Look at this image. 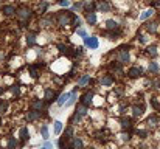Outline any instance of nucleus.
<instances>
[{
    "instance_id": "f257e3e1",
    "label": "nucleus",
    "mask_w": 160,
    "mask_h": 149,
    "mask_svg": "<svg viewBox=\"0 0 160 149\" xmlns=\"http://www.w3.org/2000/svg\"><path fill=\"white\" fill-rule=\"evenodd\" d=\"M73 16L75 14L70 13V11H59L56 14V22H58L59 27H69V25H72Z\"/></svg>"
},
{
    "instance_id": "f03ea898",
    "label": "nucleus",
    "mask_w": 160,
    "mask_h": 149,
    "mask_svg": "<svg viewBox=\"0 0 160 149\" xmlns=\"http://www.w3.org/2000/svg\"><path fill=\"white\" fill-rule=\"evenodd\" d=\"M16 16H17V19H19L22 24H25V22H28V20L31 19L33 11H31L28 7H19L17 11H16Z\"/></svg>"
},
{
    "instance_id": "7ed1b4c3",
    "label": "nucleus",
    "mask_w": 160,
    "mask_h": 149,
    "mask_svg": "<svg viewBox=\"0 0 160 149\" xmlns=\"http://www.w3.org/2000/svg\"><path fill=\"white\" fill-rule=\"evenodd\" d=\"M129 61H131L129 51L124 50V47H121V48L118 50V53H117V62H120V64H127Z\"/></svg>"
},
{
    "instance_id": "20e7f679",
    "label": "nucleus",
    "mask_w": 160,
    "mask_h": 149,
    "mask_svg": "<svg viewBox=\"0 0 160 149\" xmlns=\"http://www.w3.org/2000/svg\"><path fill=\"white\" fill-rule=\"evenodd\" d=\"M84 44H86V47H89V48H92V50H96L98 45H100L96 36H86V37H84Z\"/></svg>"
},
{
    "instance_id": "39448f33",
    "label": "nucleus",
    "mask_w": 160,
    "mask_h": 149,
    "mask_svg": "<svg viewBox=\"0 0 160 149\" xmlns=\"http://www.w3.org/2000/svg\"><path fill=\"white\" fill-rule=\"evenodd\" d=\"M141 75H143V68H141V67H138V65H134V67H131V68L127 70V76H129V78H132V79L140 78Z\"/></svg>"
},
{
    "instance_id": "423d86ee",
    "label": "nucleus",
    "mask_w": 160,
    "mask_h": 149,
    "mask_svg": "<svg viewBox=\"0 0 160 149\" xmlns=\"http://www.w3.org/2000/svg\"><path fill=\"white\" fill-rule=\"evenodd\" d=\"M96 10H98L100 13H109V11L112 10V5H110L109 0H101V2L96 3Z\"/></svg>"
},
{
    "instance_id": "0eeeda50",
    "label": "nucleus",
    "mask_w": 160,
    "mask_h": 149,
    "mask_svg": "<svg viewBox=\"0 0 160 149\" xmlns=\"http://www.w3.org/2000/svg\"><path fill=\"white\" fill-rule=\"evenodd\" d=\"M120 126H121V129H123V130H132L134 123H132V120H131V118L123 116V118L120 120Z\"/></svg>"
},
{
    "instance_id": "6e6552de",
    "label": "nucleus",
    "mask_w": 160,
    "mask_h": 149,
    "mask_svg": "<svg viewBox=\"0 0 160 149\" xmlns=\"http://www.w3.org/2000/svg\"><path fill=\"white\" fill-rule=\"evenodd\" d=\"M93 96H95V93L89 90V92H86V93L81 96V103H82V104H86V106L89 107V106L92 104V101H93Z\"/></svg>"
},
{
    "instance_id": "1a4fd4ad",
    "label": "nucleus",
    "mask_w": 160,
    "mask_h": 149,
    "mask_svg": "<svg viewBox=\"0 0 160 149\" xmlns=\"http://www.w3.org/2000/svg\"><path fill=\"white\" fill-rule=\"evenodd\" d=\"M41 116H42L41 110H36V109H31V110L27 113V120H28V121H36V120H39Z\"/></svg>"
},
{
    "instance_id": "9d476101",
    "label": "nucleus",
    "mask_w": 160,
    "mask_h": 149,
    "mask_svg": "<svg viewBox=\"0 0 160 149\" xmlns=\"http://www.w3.org/2000/svg\"><path fill=\"white\" fill-rule=\"evenodd\" d=\"M146 124H148V127H152V129H154L157 124H160V120H158L157 115H149L148 120H146Z\"/></svg>"
},
{
    "instance_id": "9b49d317",
    "label": "nucleus",
    "mask_w": 160,
    "mask_h": 149,
    "mask_svg": "<svg viewBox=\"0 0 160 149\" xmlns=\"http://www.w3.org/2000/svg\"><path fill=\"white\" fill-rule=\"evenodd\" d=\"M19 137H20V141H22V143H25V141L30 140V130H28L27 126H25V127H20V130H19Z\"/></svg>"
},
{
    "instance_id": "f8f14e48",
    "label": "nucleus",
    "mask_w": 160,
    "mask_h": 149,
    "mask_svg": "<svg viewBox=\"0 0 160 149\" xmlns=\"http://www.w3.org/2000/svg\"><path fill=\"white\" fill-rule=\"evenodd\" d=\"M2 11H3V14H5V16H8V17H10V16H14V14H16L17 8H14L13 5H3V7H2Z\"/></svg>"
},
{
    "instance_id": "ddd939ff",
    "label": "nucleus",
    "mask_w": 160,
    "mask_h": 149,
    "mask_svg": "<svg viewBox=\"0 0 160 149\" xmlns=\"http://www.w3.org/2000/svg\"><path fill=\"white\" fill-rule=\"evenodd\" d=\"M44 107H45V101L44 99H33L31 101V109H36V110H44Z\"/></svg>"
},
{
    "instance_id": "4468645a",
    "label": "nucleus",
    "mask_w": 160,
    "mask_h": 149,
    "mask_svg": "<svg viewBox=\"0 0 160 149\" xmlns=\"http://www.w3.org/2000/svg\"><path fill=\"white\" fill-rule=\"evenodd\" d=\"M113 76L112 75H104L103 78H101V85H104V87H110L112 84H113Z\"/></svg>"
},
{
    "instance_id": "2eb2a0df",
    "label": "nucleus",
    "mask_w": 160,
    "mask_h": 149,
    "mask_svg": "<svg viewBox=\"0 0 160 149\" xmlns=\"http://www.w3.org/2000/svg\"><path fill=\"white\" fill-rule=\"evenodd\" d=\"M82 146H84V143H82V140H81L79 137H72L70 147H73V149H78V147H82Z\"/></svg>"
},
{
    "instance_id": "dca6fc26",
    "label": "nucleus",
    "mask_w": 160,
    "mask_h": 149,
    "mask_svg": "<svg viewBox=\"0 0 160 149\" xmlns=\"http://www.w3.org/2000/svg\"><path fill=\"white\" fill-rule=\"evenodd\" d=\"M144 28H146L148 33H157V30H158V24L151 20V22H148V24L144 25Z\"/></svg>"
},
{
    "instance_id": "f3484780",
    "label": "nucleus",
    "mask_w": 160,
    "mask_h": 149,
    "mask_svg": "<svg viewBox=\"0 0 160 149\" xmlns=\"http://www.w3.org/2000/svg\"><path fill=\"white\" fill-rule=\"evenodd\" d=\"M44 99L45 101H55L56 99V95H55V90L53 89H45V95H44Z\"/></svg>"
},
{
    "instance_id": "a211bd4d",
    "label": "nucleus",
    "mask_w": 160,
    "mask_h": 149,
    "mask_svg": "<svg viewBox=\"0 0 160 149\" xmlns=\"http://www.w3.org/2000/svg\"><path fill=\"white\" fill-rule=\"evenodd\" d=\"M69 98H70V93H61L58 96V99H56L58 106H65V103L69 101Z\"/></svg>"
},
{
    "instance_id": "6ab92c4d",
    "label": "nucleus",
    "mask_w": 160,
    "mask_h": 149,
    "mask_svg": "<svg viewBox=\"0 0 160 149\" xmlns=\"http://www.w3.org/2000/svg\"><path fill=\"white\" fill-rule=\"evenodd\" d=\"M143 112H144V107H143V104H141V106H134V107H132V115H134L135 118L141 116V115H143Z\"/></svg>"
},
{
    "instance_id": "aec40b11",
    "label": "nucleus",
    "mask_w": 160,
    "mask_h": 149,
    "mask_svg": "<svg viewBox=\"0 0 160 149\" xmlns=\"http://www.w3.org/2000/svg\"><path fill=\"white\" fill-rule=\"evenodd\" d=\"M86 22H87L89 25H95V24H96V14H95L93 11L87 13V16H86Z\"/></svg>"
},
{
    "instance_id": "412c9836",
    "label": "nucleus",
    "mask_w": 160,
    "mask_h": 149,
    "mask_svg": "<svg viewBox=\"0 0 160 149\" xmlns=\"http://www.w3.org/2000/svg\"><path fill=\"white\" fill-rule=\"evenodd\" d=\"M148 72L149 73H154V75H157L158 72H160V67H158V64L157 62H149V65H148Z\"/></svg>"
},
{
    "instance_id": "4be33fe9",
    "label": "nucleus",
    "mask_w": 160,
    "mask_h": 149,
    "mask_svg": "<svg viewBox=\"0 0 160 149\" xmlns=\"http://www.w3.org/2000/svg\"><path fill=\"white\" fill-rule=\"evenodd\" d=\"M89 81H90V75H82V76L78 79V87H84V85H87Z\"/></svg>"
},
{
    "instance_id": "5701e85b",
    "label": "nucleus",
    "mask_w": 160,
    "mask_h": 149,
    "mask_svg": "<svg viewBox=\"0 0 160 149\" xmlns=\"http://www.w3.org/2000/svg\"><path fill=\"white\" fill-rule=\"evenodd\" d=\"M75 112H76V113H79L81 116H86V115H87V106L81 103V104H78V106H76V110H75Z\"/></svg>"
},
{
    "instance_id": "b1692460",
    "label": "nucleus",
    "mask_w": 160,
    "mask_h": 149,
    "mask_svg": "<svg viewBox=\"0 0 160 149\" xmlns=\"http://www.w3.org/2000/svg\"><path fill=\"white\" fill-rule=\"evenodd\" d=\"M154 13H155V11H154V8H149V10L143 11V13L140 14V20H146V19H149V17H151Z\"/></svg>"
},
{
    "instance_id": "393cba45",
    "label": "nucleus",
    "mask_w": 160,
    "mask_h": 149,
    "mask_svg": "<svg viewBox=\"0 0 160 149\" xmlns=\"http://www.w3.org/2000/svg\"><path fill=\"white\" fill-rule=\"evenodd\" d=\"M118 28V22L113 20V19H109L106 20V30H117Z\"/></svg>"
},
{
    "instance_id": "a878e982",
    "label": "nucleus",
    "mask_w": 160,
    "mask_h": 149,
    "mask_svg": "<svg viewBox=\"0 0 160 149\" xmlns=\"http://www.w3.org/2000/svg\"><path fill=\"white\" fill-rule=\"evenodd\" d=\"M39 25H41L42 28H48L50 25H53V20H51V19H47V17H42V19L39 20Z\"/></svg>"
},
{
    "instance_id": "bb28decb",
    "label": "nucleus",
    "mask_w": 160,
    "mask_h": 149,
    "mask_svg": "<svg viewBox=\"0 0 160 149\" xmlns=\"http://www.w3.org/2000/svg\"><path fill=\"white\" fill-rule=\"evenodd\" d=\"M76 98H78L76 92H72V93H70V98H69V101L65 103V107H70V106H73V104L76 103Z\"/></svg>"
},
{
    "instance_id": "cd10ccee",
    "label": "nucleus",
    "mask_w": 160,
    "mask_h": 149,
    "mask_svg": "<svg viewBox=\"0 0 160 149\" xmlns=\"http://www.w3.org/2000/svg\"><path fill=\"white\" fill-rule=\"evenodd\" d=\"M27 44H28L30 47H33V45L36 44V34H34V33H28V34H27Z\"/></svg>"
},
{
    "instance_id": "c85d7f7f",
    "label": "nucleus",
    "mask_w": 160,
    "mask_h": 149,
    "mask_svg": "<svg viewBox=\"0 0 160 149\" xmlns=\"http://www.w3.org/2000/svg\"><path fill=\"white\" fill-rule=\"evenodd\" d=\"M8 106H10V103L7 99H0V113H7Z\"/></svg>"
},
{
    "instance_id": "c756f323",
    "label": "nucleus",
    "mask_w": 160,
    "mask_h": 149,
    "mask_svg": "<svg viewBox=\"0 0 160 149\" xmlns=\"http://www.w3.org/2000/svg\"><path fill=\"white\" fill-rule=\"evenodd\" d=\"M146 53L151 56V58H155L157 56V45H151V47H148V50H146Z\"/></svg>"
},
{
    "instance_id": "7c9ffc66",
    "label": "nucleus",
    "mask_w": 160,
    "mask_h": 149,
    "mask_svg": "<svg viewBox=\"0 0 160 149\" xmlns=\"http://www.w3.org/2000/svg\"><path fill=\"white\" fill-rule=\"evenodd\" d=\"M81 118H82V116H81L79 113H76V112H75V113L70 116V124H72V126H73V124H78V123L81 121Z\"/></svg>"
},
{
    "instance_id": "2f4dec72",
    "label": "nucleus",
    "mask_w": 160,
    "mask_h": 149,
    "mask_svg": "<svg viewBox=\"0 0 160 149\" xmlns=\"http://www.w3.org/2000/svg\"><path fill=\"white\" fill-rule=\"evenodd\" d=\"M41 135H42L44 140H48L50 134H48V126H47V124H44V126L41 127Z\"/></svg>"
},
{
    "instance_id": "473e14b6",
    "label": "nucleus",
    "mask_w": 160,
    "mask_h": 149,
    "mask_svg": "<svg viewBox=\"0 0 160 149\" xmlns=\"http://www.w3.org/2000/svg\"><path fill=\"white\" fill-rule=\"evenodd\" d=\"M62 132V123L58 120V121H55V135H59Z\"/></svg>"
},
{
    "instance_id": "72a5a7b5",
    "label": "nucleus",
    "mask_w": 160,
    "mask_h": 149,
    "mask_svg": "<svg viewBox=\"0 0 160 149\" xmlns=\"http://www.w3.org/2000/svg\"><path fill=\"white\" fill-rule=\"evenodd\" d=\"M81 24H82V20L78 17V16H73V20H72V25L75 27V28H79L81 27Z\"/></svg>"
},
{
    "instance_id": "f704fd0d",
    "label": "nucleus",
    "mask_w": 160,
    "mask_h": 149,
    "mask_svg": "<svg viewBox=\"0 0 160 149\" xmlns=\"http://www.w3.org/2000/svg\"><path fill=\"white\" fill-rule=\"evenodd\" d=\"M38 67H39L38 64H36V65H31V67H30V73H31V78H38V76H39V73H38Z\"/></svg>"
},
{
    "instance_id": "c9c22d12",
    "label": "nucleus",
    "mask_w": 160,
    "mask_h": 149,
    "mask_svg": "<svg viewBox=\"0 0 160 149\" xmlns=\"http://www.w3.org/2000/svg\"><path fill=\"white\" fill-rule=\"evenodd\" d=\"M82 8H84V2H76V3L72 7V10H73V11H81Z\"/></svg>"
},
{
    "instance_id": "e433bc0d",
    "label": "nucleus",
    "mask_w": 160,
    "mask_h": 149,
    "mask_svg": "<svg viewBox=\"0 0 160 149\" xmlns=\"http://www.w3.org/2000/svg\"><path fill=\"white\" fill-rule=\"evenodd\" d=\"M151 106L154 107V109H160V101H158V98H151Z\"/></svg>"
},
{
    "instance_id": "4c0bfd02",
    "label": "nucleus",
    "mask_w": 160,
    "mask_h": 149,
    "mask_svg": "<svg viewBox=\"0 0 160 149\" xmlns=\"http://www.w3.org/2000/svg\"><path fill=\"white\" fill-rule=\"evenodd\" d=\"M19 143H17V140L14 138V137H10L8 138V147H16Z\"/></svg>"
},
{
    "instance_id": "58836bf2",
    "label": "nucleus",
    "mask_w": 160,
    "mask_h": 149,
    "mask_svg": "<svg viewBox=\"0 0 160 149\" xmlns=\"http://www.w3.org/2000/svg\"><path fill=\"white\" fill-rule=\"evenodd\" d=\"M120 137H121V140H123V141H129V140H131V130H127V132L124 130Z\"/></svg>"
},
{
    "instance_id": "ea45409f",
    "label": "nucleus",
    "mask_w": 160,
    "mask_h": 149,
    "mask_svg": "<svg viewBox=\"0 0 160 149\" xmlns=\"http://www.w3.org/2000/svg\"><path fill=\"white\" fill-rule=\"evenodd\" d=\"M151 85H152V89H155V90H158V89H160V79H158V78H155V79H152V81H151Z\"/></svg>"
},
{
    "instance_id": "a19ab883",
    "label": "nucleus",
    "mask_w": 160,
    "mask_h": 149,
    "mask_svg": "<svg viewBox=\"0 0 160 149\" xmlns=\"http://www.w3.org/2000/svg\"><path fill=\"white\" fill-rule=\"evenodd\" d=\"M73 137V126H69L65 129V138H72Z\"/></svg>"
},
{
    "instance_id": "79ce46f5",
    "label": "nucleus",
    "mask_w": 160,
    "mask_h": 149,
    "mask_svg": "<svg viewBox=\"0 0 160 149\" xmlns=\"http://www.w3.org/2000/svg\"><path fill=\"white\" fill-rule=\"evenodd\" d=\"M82 53H84V48H82V47H78V48H75L73 56H82Z\"/></svg>"
},
{
    "instance_id": "37998d69",
    "label": "nucleus",
    "mask_w": 160,
    "mask_h": 149,
    "mask_svg": "<svg viewBox=\"0 0 160 149\" xmlns=\"http://www.w3.org/2000/svg\"><path fill=\"white\" fill-rule=\"evenodd\" d=\"M76 34H78V36H81V37H82V39H84V37H86V36H87V33H86V31H84V30H82V28H81V27H79V28H78V30H76Z\"/></svg>"
},
{
    "instance_id": "c03bdc74",
    "label": "nucleus",
    "mask_w": 160,
    "mask_h": 149,
    "mask_svg": "<svg viewBox=\"0 0 160 149\" xmlns=\"http://www.w3.org/2000/svg\"><path fill=\"white\" fill-rule=\"evenodd\" d=\"M58 3L61 5V7H70V0H58Z\"/></svg>"
},
{
    "instance_id": "a18cd8bd",
    "label": "nucleus",
    "mask_w": 160,
    "mask_h": 149,
    "mask_svg": "<svg viewBox=\"0 0 160 149\" xmlns=\"http://www.w3.org/2000/svg\"><path fill=\"white\" fill-rule=\"evenodd\" d=\"M11 92H13L14 95H19V93H20V87H19V85H13V87H11Z\"/></svg>"
},
{
    "instance_id": "49530a36",
    "label": "nucleus",
    "mask_w": 160,
    "mask_h": 149,
    "mask_svg": "<svg viewBox=\"0 0 160 149\" xmlns=\"http://www.w3.org/2000/svg\"><path fill=\"white\" fill-rule=\"evenodd\" d=\"M137 134H138V137H140V138H146V135H148V132H146V130H138Z\"/></svg>"
},
{
    "instance_id": "de8ad7c7",
    "label": "nucleus",
    "mask_w": 160,
    "mask_h": 149,
    "mask_svg": "<svg viewBox=\"0 0 160 149\" xmlns=\"http://www.w3.org/2000/svg\"><path fill=\"white\" fill-rule=\"evenodd\" d=\"M58 146H59V147H64V146H65V137H62V138L58 141Z\"/></svg>"
},
{
    "instance_id": "09e8293b",
    "label": "nucleus",
    "mask_w": 160,
    "mask_h": 149,
    "mask_svg": "<svg viewBox=\"0 0 160 149\" xmlns=\"http://www.w3.org/2000/svg\"><path fill=\"white\" fill-rule=\"evenodd\" d=\"M47 7H48V5H47V2H41V11H42V13L47 10Z\"/></svg>"
},
{
    "instance_id": "8fccbe9b",
    "label": "nucleus",
    "mask_w": 160,
    "mask_h": 149,
    "mask_svg": "<svg viewBox=\"0 0 160 149\" xmlns=\"http://www.w3.org/2000/svg\"><path fill=\"white\" fill-rule=\"evenodd\" d=\"M138 41H140L141 44H144V42H146V37H144V36H141V34H138Z\"/></svg>"
},
{
    "instance_id": "3c124183",
    "label": "nucleus",
    "mask_w": 160,
    "mask_h": 149,
    "mask_svg": "<svg viewBox=\"0 0 160 149\" xmlns=\"http://www.w3.org/2000/svg\"><path fill=\"white\" fill-rule=\"evenodd\" d=\"M44 147H53V143H50V141H45V143H44Z\"/></svg>"
},
{
    "instance_id": "603ef678",
    "label": "nucleus",
    "mask_w": 160,
    "mask_h": 149,
    "mask_svg": "<svg viewBox=\"0 0 160 149\" xmlns=\"http://www.w3.org/2000/svg\"><path fill=\"white\" fill-rule=\"evenodd\" d=\"M151 5H152V7H160V0H154Z\"/></svg>"
},
{
    "instance_id": "864d4df0",
    "label": "nucleus",
    "mask_w": 160,
    "mask_h": 149,
    "mask_svg": "<svg viewBox=\"0 0 160 149\" xmlns=\"http://www.w3.org/2000/svg\"><path fill=\"white\" fill-rule=\"evenodd\" d=\"M2 92H5V89H3V87H0V93H2Z\"/></svg>"
},
{
    "instance_id": "5fc2aeb1",
    "label": "nucleus",
    "mask_w": 160,
    "mask_h": 149,
    "mask_svg": "<svg viewBox=\"0 0 160 149\" xmlns=\"http://www.w3.org/2000/svg\"><path fill=\"white\" fill-rule=\"evenodd\" d=\"M158 16H160V13H158Z\"/></svg>"
}]
</instances>
